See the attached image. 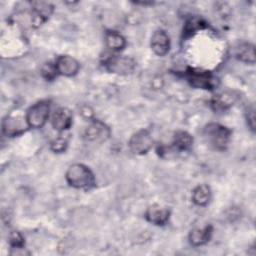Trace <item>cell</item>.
Masks as SVG:
<instances>
[{"label":"cell","mask_w":256,"mask_h":256,"mask_svg":"<svg viewBox=\"0 0 256 256\" xmlns=\"http://www.w3.org/2000/svg\"><path fill=\"white\" fill-rule=\"evenodd\" d=\"M65 178L67 183L76 189L90 190L96 186L93 172L89 167L80 163L70 165L66 171Z\"/></svg>","instance_id":"cell-1"},{"label":"cell","mask_w":256,"mask_h":256,"mask_svg":"<svg viewBox=\"0 0 256 256\" xmlns=\"http://www.w3.org/2000/svg\"><path fill=\"white\" fill-rule=\"evenodd\" d=\"M230 136L231 130L219 123H209L203 128V137L206 143L214 150H225Z\"/></svg>","instance_id":"cell-2"},{"label":"cell","mask_w":256,"mask_h":256,"mask_svg":"<svg viewBox=\"0 0 256 256\" xmlns=\"http://www.w3.org/2000/svg\"><path fill=\"white\" fill-rule=\"evenodd\" d=\"M187 81L191 86L199 89H208L212 90L216 88L219 84V80L212 73L208 71H203L199 69L189 68L185 73Z\"/></svg>","instance_id":"cell-3"},{"label":"cell","mask_w":256,"mask_h":256,"mask_svg":"<svg viewBox=\"0 0 256 256\" xmlns=\"http://www.w3.org/2000/svg\"><path fill=\"white\" fill-rule=\"evenodd\" d=\"M103 65L111 73L128 75L134 71L136 67V62L128 56L110 55L104 58Z\"/></svg>","instance_id":"cell-4"},{"label":"cell","mask_w":256,"mask_h":256,"mask_svg":"<svg viewBox=\"0 0 256 256\" xmlns=\"http://www.w3.org/2000/svg\"><path fill=\"white\" fill-rule=\"evenodd\" d=\"M50 104L46 100L39 101L32 105L26 112V121L31 128H41L48 120Z\"/></svg>","instance_id":"cell-5"},{"label":"cell","mask_w":256,"mask_h":256,"mask_svg":"<svg viewBox=\"0 0 256 256\" xmlns=\"http://www.w3.org/2000/svg\"><path fill=\"white\" fill-rule=\"evenodd\" d=\"M128 146L134 154L144 155L152 148L153 139L147 130H139L130 137Z\"/></svg>","instance_id":"cell-6"},{"label":"cell","mask_w":256,"mask_h":256,"mask_svg":"<svg viewBox=\"0 0 256 256\" xmlns=\"http://www.w3.org/2000/svg\"><path fill=\"white\" fill-rule=\"evenodd\" d=\"M28 127L26 117L19 114L7 115L2 122V132L9 137L20 135Z\"/></svg>","instance_id":"cell-7"},{"label":"cell","mask_w":256,"mask_h":256,"mask_svg":"<svg viewBox=\"0 0 256 256\" xmlns=\"http://www.w3.org/2000/svg\"><path fill=\"white\" fill-rule=\"evenodd\" d=\"M110 128L100 120L92 121L84 132L85 140L96 143H102L106 141L110 137Z\"/></svg>","instance_id":"cell-8"},{"label":"cell","mask_w":256,"mask_h":256,"mask_svg":"<svg viewBox=\"0 0 256 256\" xmlns=\"http://www.w3.org/2000/svg\"><path fill=\"white\" fill-rule=\"evenodd\" d=\"M150 45L156 55L164 56L169 52L170 38L164 30H156L151 36Z\"/></svg>","instance_id":"cell-9"},{"label":"cell","mask_w":256,"mask_h":256,"mask_svg":"<svg viewBox=\"0 0 256 256\" xmlns=\"http://www.w3.org/2000/svg\"><path fill=\"white\" fill-rule=\"evenodd\" d=\"M73 114L70 109L66 107L58 108L52 115L51 124L52 127L57 131L68 130L72 125Z\"/></svg>","instance_id":"cell-10"},{"label":"cell","mask_w":256,"mask_h":256,"mask_svg":"<svg viewBox=\"0 0 256 256\" xmlns=\"http://www.w3.org/2000/svg\"><path fill=\"white\" fill-rule=\"evenodd\" d=\"M169 209L159 204H153L149 206L145 212V218L147 219V221L158 226L165 225L169 220Z\"/></svg>","instance_id":"cell-11"},{"label":"cell","mask_w":256,"mask_h":256,"mask_svg":"<svg viewBox=\"0 0 256 256\" xmlns=\"http://www.w3.org/2000/svg\"><path fill=\"white\" fill-rule=\"evenodd\" d=\"M55 65H56L58 74L67 76V77L76 75L80 67L78 61L75 58L68 55L59 56L55 62Z\"/></svg>","instance_id":"cell-12"},{"label":"cell","mask_w":256,"mask_h":256,"mask_svg":"<svg viewBox=\"0 0 256 256\" xmlns=\"http://www.w3.org/2000/svg\"><path fill=\"white\" fill-rule=\"evenodd\" d=\"M237 96L232 92H222L211 100V107L216 112H223L229 109L236 101Z\"/></svg>","instance_id":"cell-13"},{"label":"cell","mask_w":256,"mask_h":256,"mask_svg":"<svg viewBox=\"0 0 256 256\" xmlns=\"http://www.w3.org/2000/svg\"><path fill=\"white\" fill-rule=\"evenodd\" d=\"M213 228L211 225H206L201 228H195L189 233V242L193 246H201L206 244L212 235Z\"/></svg>","instance_id":"cell-14"},{"label":"cell","mask_w":256,"mask_h":256,"mask_svg":"<svg viewBox=\"0 0 256 256\" xmlns=\"http://www.w3.org/2000/svg\"><path fill=\"white\" fill-rule=\"evenodd\" d=\"M235 56L238 60L248 63H255V47L252 43L241 42L237 45L235 49Z\"/></svg>","instance_id":"cell-15"},{"label":"cell","mask_w":256,"mask_h":256,"mask_svg":"<svg viewBox=\"0 0 256 256\" xmlns=\"http://www.w3.org/2000/svg\"><path fill=\"white\" fill-rule=\"evenodd\" d=\"M212 192L208 185L200 184L192 192V201L198 206H206L211 199Z\"/></svg>","instance_id":"cell-16"},{"label":"cell","mask_w":256,"mask_h":256,"mask_svg":"<svg viewBox=\"0 0 256 256\" xmlns=\"http://www.w3.org/2000/svg\"><path fill=\"white\" fill-rule=\"evenodd\" d=\"M105 44L113 51H120L126 46V40L119 32L108 30L105 33Z\"/></svg>","instance_id":"cell-17"},{"label":"cell","mask_w":256,"mask_h":256,"mask_svg":"<svg viewBox=\"0 0 256 256\" xmlns=\"http://www.w3.org/2000/svg\"><path fill=\"white\" fill-rule=\"evenodd\" d=\"M193 144L192 136L183 130L176 131L173 138V147L178 151H186L191 148Z\"/></svg>","instance_id":"cell-18"},{"label":"cell","mask_w":256,"mask_h":256,"mask_svg":"<svg viewBox=\"0 0 256 256\" xmlns=\"http://www.w3.org/2000/svg\"><path fill=\"white\" fill-rule=\"evenodd\" d=\"M206 27V23L199 18H191L189 21H187L185 28H184V34L186 36L188 35H192L194 33H196L198 30H201L203 28Z\"/></svg>","instance_id":"cell-19"},{"label":"cell","mask_w":256,"mask_h":256,"mask_svg":"<svg viewBox=\"0 0 256 256\" xmlns=\"http://www.w3.org/2000/svg\"><path fill=\"white\" fill-rule=\"evenodd\" d=\"M41 75L43 76V78H45L46 80H53L57 75V68L55 63L52 62H47L45 63L42 68H41Z\"/></svg>","instance_id":"cell-20"},{"label":"cell","mask_w":256,"mask_h":256,"mask_svg":"<svg viewBox=\"0 0 256 256\" xmlns=\"http://www.w3.org/2000/svg\"><path fill=\"white\" fill-rule=\"evenodd\" d=\"M9 244L14 249H22L24 247V238L20 232L13 231L9 234Z\"/></svg>","instance_id":"cell-21"},{"label":"cell","mask_w":256,"mask_h":256,"mask_svg":"<svg viewBox=\"0 0 256 256\" xmlns=\"http://www.w3.org/2000/svg\"><path fill=\"white\" fill-rule=\"evenodd\" d=\"M67 144H68V141L65 137H58L56 139H54L52 142H51V150L56 152V153H61V152H64L67 148Z\"/></svg>","instance_id":"cell-22"},{"label":"cell","mask_w":256,"mask_h":256,"mask_svg":"<svg viewBox=\"0 0 256 256\" xmlns=\"http://www.w3.org/2000/svg\"><path fill=\"white\" fill-rule=\"evenodd\" d=\"M246 119H247V124L251 131H255V109L253 106L248 107L246 110Z\"/></svg>","instance_id":"cell-23"}]
</instances>
